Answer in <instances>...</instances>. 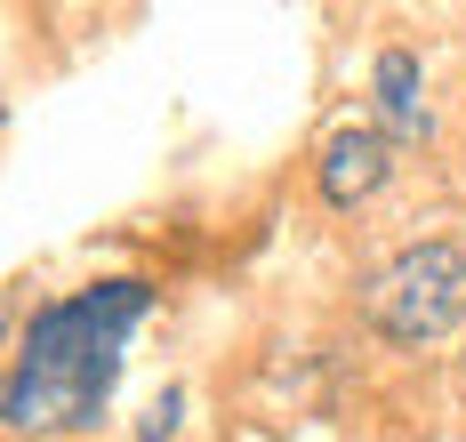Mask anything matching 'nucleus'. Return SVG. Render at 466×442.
I'll use <instances>...</instances> for the list:
<instances>
[{
    "label": "nucleus",
    "instance_id": "1",
    "mask_svg": "<svg viewBox=\"0 0 466 442\" xmlns=\"http://www.w3.org/2000/svg\"><path fill=\"white\" fill-rule=\"evenodd\" d=\"M153 314V290L113 274L73 297H48L41 314L16 330L8 354V387H0V427L8 435H81L105 418L113 378H121V346Z\"/></svg>",
    "mask_w": 466,
    "mask_h": 442
},
{
    "label": "nucleus",
    "instance_id": "4",
    "mask_svg": "<svg viewBox=\"0 0 466 442\" xmlns=\"http://www.w3.org/2000/svg\"><path fill=\"white\" fill-rule=\"evenodd\" d=\"M370 81H378V113H386L394 137H426V129H434V113H426V97H419L426 81H419V56L410 49H378Z\"/></svg>",
    "mask_w": 466,
    "mask_h": 442
},
{
    "label": "nucleus",
    "instance_id": "2",
    "mask_svg": "<svg viewBox=\"0 0 466 442\" xmlns=\"http://www.w3.org/2000/svg\"><path fill=\"white\" fill-rule=\"evenodd\" d=\"M362 314H370L394 346L451 338L459 314H466V249L459 242H410V249H394V257L370 274V290H362Z\"/></svg>",
    "mask_w": 466,
    "mask_h": 442
},
{
    "label": "nucleus",
    "instance_id": "3",
    "mask_svg": "<svg viewBox=\"0 0 466 442\" xmlns=\"http://www.w3.org/2000/svg\"><path fill=\"white\" fill-rule=\"evenodd\" d=\"M314 177H322L329 209H354V201H370L394 177V137L386 129H338L322 146V161H314Z\"/></svg>",
    "mask_w": 466,
    "mask_h": 442
},
{
    "label": "nucleus",
    "instance_id": "5",
    "mask_svg": "<svg viewBox=\"0 0 466 442\" xmlns=\"http://www.w3.org/2000/svg\"><path fill=\"white\" fill-rule=\"evenodd\" d=\"M177 410H186V394H161L153 410H145V427H137V442H169L177 435Z\"/></svg>",
    "mask_w": 466,
    "mask_h": 442
}]
</instances>
